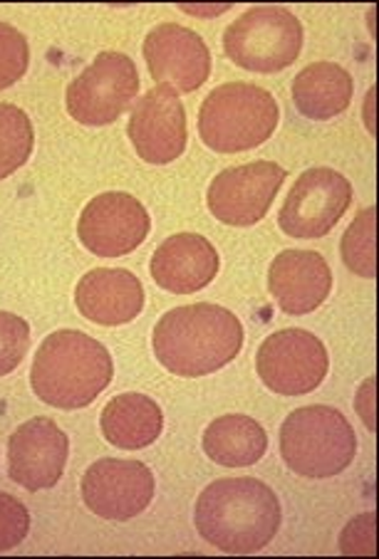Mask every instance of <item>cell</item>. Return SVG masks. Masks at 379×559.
<instances>
[{
    "label": "cell",
    "mask_w": 379,
    "mask_h": 559,
    "mask_svg": "<svg viewBox=\"0 0 379 559\" xmlns=\"http://www.w3.org/2000/svg\"><path fill=\"white\" fill-rule=\"evenodd\" d=\"M193 523L221 552L253 555L279 535L281 500L258 478H224L201 492Z\"/></svg>",
    "instance_id": "1"
},
{
    "label": "cell",
    "mask_w": 379,
    "mask_h": 559,
    "mask_svg": "<svg viewBox=\"0 0 379 559\" xmlns=\"http://www.w3.org/2000/svg\"><path fill=\"white\" fill-rule=\"evenodd\" d=\"M244 349V324L218 305H187L154 328V354L171 374L197 379L228 367Z\"/></svg>",
    "instance_id": "2"
},
{
    "label": "cell",
    "mask_w": 379,
    "mask_h": 559,
    "mask_svg": "<svg viewBox=\"0 0 379 559\" xmlns=\"http://www.w3.org/2000/svg\"><path fill=\"white\" fill-rule=\"evenodd\" d=\"M115 374L107 347L78 330L52 332L40 344L31 369L35 396L62 412L90 406Z\"/></svg>",
    "instance_id": "3"
},
{
    "label": "cell",
    "mask_w": 379,
    "mask_h": 559,
    "mask_svg": "<svg viewBox=\"0 0 379 559\" xmlns=\"http://www.w3.org/2000/svg\"><path fill=\"white\" fill-rule=\"evenodd\" d=\"M279 122L281 109L271 92L251 82H228L203 99L199 134L211 152L238 154L265 144Z\"/></svg>",
    "instance_id": "4"
},
{
    "label": "cell",
    "mask_w": 379,
    "mask_h": 559,
    "mask_svg": "<svg viewBox=\"0 0 379 559\" xmlns=\"http://www.w3.org/2000/svg\"><path fill=\"white\" fill-rule=\"evenodd\" d=\"M281 455L285 465L303 478H332L355 461L357 436L337 408L303 406L285 418Z\"/></svg>",
    "instance_id": "5"
},
{
    "label": "cell",
    "mask_w": 379,
    "mask_h": 559,
    "mask_svg": "<svg viewBox=\"0 0 379 559\" xmlns=\"http://www.w3.org/2000/svg\"><path fill=\"white\" fill-rule=\"evenodd\" d=\"M224 50L248 72H281L298 60L303 50V23L288 8L258 5L230 23Z\"/></svg>",
    "instance_id": "6"
},
{
    "label": "cell",
    "mask_w": 379,
    "mask_h": 559,
    "mask_svg": "<svg viewBox=\"0 0 379 559\" xmlns=\"http://www.w3.org/2000/svg\"><path fill=\"white\" fill-rule=\"evenodd\" d=\"M140 92V70L125 52H99L85 72L70 82L64 105L70 117L85 127L117 122Z\"/></svg>",
    "instance_id": "7"
},
{
    "label": "cell",
    "mask_w": 379,
    "mask_h": 559,
    "mask_svg": "<svg viewBox=\"0 0 379 559\" xmlns=\"http://www.w3.org/2000/svg\"><path fill=\"white\" fill-rule=\"evenodd\" d=\"M263 384L281 396H303L316 391L328 377V349L308 330H281L263 340L256 354Z\"/></svg>",
    "instance_id": "8"
},
{
    "label": "cell",
    "mask_w": 379,
    "mask_h": 559,
    "mask_svg": "<svg viewBox=\"0 0 379 559\" xmlns=\"http://www.w3.org/2000/svg\"><path fill=\"white\" fill-rule=\"evenodd\" d=\"M353 203V183L328 166L308 169L285 199L279 226L291 238L316 240L328 236Z\"/></svg>",
    "instance_id": "9"
},
{
    "label": "cell",
    "mask_w": 379,
    "mask_h": 559,
    "mask_svg": "<svg viewBox=\"0 0 379 559\" xmlns=\"http://www.w3.org/2000/svg\"><path fill=\"white\" fill-rule=\"evenodd\" d=\"M285 179L288 171L273 162L234 166L211 181L206 193L209 211L226 226H256L273 206Z\"/></svg>",
    "instance_id": "10"
},
{
    "label": "cell",
    "mask_w": 379,
    "mask_h": 559,
    "mask_svg": "<svg viewBox=\"0 0 379 559\" xmlns=\"http://www.w3.org/2000/svg\"><path fill=\"white\" fill-rule=\"evenodd\" d=\"M150 228L152 221L142 201L122 191H109L95 195L82 211L78 236L92 255L119 258L140 248Z\"/></svg>",
    "instance_id": "11"
},
{
    "label": "cell",
    "mask_w": 379,
    "mask_h": 559,
    "mask_svg": "<svg viewBox=\"0 0 379 559\" xmlns=\"http://www.w3.org/2000/svg\"><path fill=\"white\" fill-rule=\"evenodd\" d=\"M82 498L95 515L127 523L150 508L154 475L140 461L102 459L92 463L82 478Z\"/></svg>",
    "instance_id": "12"
},
{
    "label": "cell",
    "mask_w": 379,
    "mask_h": 559,
    "mask_svg": "<svg viewBox=\"0 0 379 559\" xmlns=\"http://www.w3.org/2000/svg\"><path fill=\"white\" fill-rule=\"evenodd\" d=\"M144 60L154 82L177 95L197 92L211 74V52L191 27L164 23L150 31L144 40Z\"/></svg>",
    "instance_id": "13"
},
{
    "label": "cell",
    "mask_w": 379,
    "mask_h": 559,
    "mask_svg": "<svg viewBox=\"0 0 379 559\" xmlns=\"http://www.w3.org/2000/svg\"><path fill=\"white\" fill-rule=\"evenodd\" d=\"M134 152L150 164H171L187 148V109L179 95L156 85L137 102L127 124Z\"/></svg>",
    "instance_id": "14"
},
{
    "label": "cell",
    "mask_w": 379,
    "mask_h": 559,
    "mask_svg": "<svg viewBox=\"0 0 379 559\" xmlns=\"http://www.w3.org/2000/svg\"><path fill=\"white\" fill-rule=\"evenodd\" d=\"M70 441L52 418H31L8 441V475L17 486L38 492L55 488L68 465Z\"/></svg>",
    "instance_id": "15"
},
{
    "label": "cell",
    "mask_w": 379,
    "mask_h": 559,
    "mask_svg": "<svg viewBox=\"0 0 379 559\" xmlns=\"http://www.w3.org/2000/svg\"><path fill=\"white\" fill-rule=\"evenodd\" d=\"M268 290L285 314H310L328 300L332 273L312 250H283L268 270Z\"/></svg>",
    "instance_id": "16"
},
{
    "label": "cell",
    "mask_w": 379,
    "mask_h": 559,
    "mask_svg": "<svg viewBox=\"0 0 379 559\" xmlns=\"http://www.w3.org/2000/svg\"><path fill=\"white\" fill-rule=\"evenodd\" d=\"M218 250L199 233H177L154 250L152 277L166 293L193 295L218 275Z\"/></svg>",
    "instance_id": "17"
},
{
    "label": "cell",
    "mask_w": 379,
    "mask_h": 559,
    "mask_svg": "<svg viewBox=\"0 0 379 559\" xmlns=\"http://www.w3.org/2000/svg\"><path fill=\"white\" fill-rule=\"evenodd\" d=\"M75 302L85 320L102 328H119L144 310L140 277L125 267H97L80 280Z\"/></svg>",
    "instance_id": "18"
},
{
    "label": "cell",
    "mask_w": 379,
    "mask_h": 559,
    "mask_svg": "<svg viewBox=\"0 0 379 559\" xmlns=\"http://www.w3.org/2000/svg\"><path fill=\"white\" fill-rule=\"evenodd\" d=\"M353 78L337 62H312L293 80V102L303 117L325 122L353 102Z\"/></svg>",
    "instance_id": "19"
},
{
    "label": "cell",
    "mask_w": 379,
    "mask_h": 559,
    "mask_svg": "<svg viewBox=\"0 0 379 559\" xmlns=\"http://www.w3.org/2000/svg\"><path fill=\"white\" fill-rule=\"evenodd\" d=\"M164 431V414L154 399L144 394H122L102 412V433L122 451H140L152 445Z\"/></svg>",
    "instance_id": "20"
},
{
    "label": "cell",
    "mask_w": 379,
    "mask_h": 559,
    "mask_svg": "<svg viewBox=\"0 0 379 559\" xmlns=\"http://www.w3.org/2000/svg\"><path fill=\"white\" fill-rule=\"evenodd\" d=\"M268 451L265 428L251 416L228 414L211 421L203 431V453L226 468L256 465Z\"/></svg>",
    "instance_id": "21"
},
{
    "label": "cell",
    "mask_w": 379,
    "mask_h": 559,
    "mask_svg": "<svg viewBox=\"0 0 379 559\" xmlns=\"http://www.w3.org/2000/svg\"><path fill=\"white\" fill-rule=\"evenodd\" d=\"M35 132L31 117L15 105H0V181L31 158Z\"/></svg>",
    "instance_id": "22"
},
{
    "label": "cell",
    "mask_w": 379,
    "mask_h": 559,
    "mask_svg": "<svg viewBox=\"0 0 379 559\" xmlns=\"http://www.w3.org/2000/svg\"><path fill=\"white\" fill-rule=\"evenodd\" d=\"M342 260L355 275L377 277V209L369 206L342 236Z\"/></svg>",
    "instance_id": "23"
},
{
    "label": "cell",
    "mask_w": 379,
    "mask_h": 559,
    "mask_svg": "<svg viewBox=\"0 0 379 559\" xmlns=\"http://www.w3.org/2000/svg\"><path fill=\"white\" fill-rule=\"evenodd\" d=\"M27 64H31V48L25 35L13 25L0 23V90L21 82Z\"/></svg>",
    "instance_id": "24"
},
{
    "label": "cell",
    "mask_w": 379,
    "mask_h": 559,
    "mask_svg": "<svg viewBox=\"0 0 379 559\" xmlns=\"http://www.w3.org/2000/svg\"><path fill=\"white\" fill-rule=\"evenodd\" d=\"M31 347V328L13 312H0V377L11 374Z\"/></svg>",
    "instance_id": "25"
},
{
    "label": "cell",
    "mask_w": 379,
    "mask_h": 559,
    "mask_svg": "<svg viewBox=\"0 0 379 559\" xmlns=\"http://www.w3.org/2000/svg\"><path fill=\"white\" fill-rule=\"evenodd\" d=\"M31 533V515L21 500L0 492V552L15 549Z\"/></svg>",
    "instance_id": "26"
},
{
    "label": "cell",
    "mask_w": 379,
    "mask_h": 559,
    "mask_svg": "<svg viewBox=\"0 0 379 559\" xmlns=\"http://www.w3.org/2000/svg\"><path fill=\"white\" fill-rule=\"evenodd\" d=\"M375 512H365V515L355 518L345 530H342L340 552L342 555H365L372 557L377 552V527H375Z\"/></svg>",
    "instance_id": "27"
},
{
    "label": "cell",
    "mask_w": 379,
    "mask_h": 559,
    "mask_svg": "<svg viewBox=\"0 0 379 559\" xmlns=\"http://www.w3.org/2000/svg\"><path fill=\"white\" fill-rule=\"evenodd\" d=\"M377 399H375V377H369L363 386L357 389V402H355V408L357 414L363 416L365 426L369 428V431H377Z\"/></svg>",
    "instance_id": "28"
}]
</instances>
